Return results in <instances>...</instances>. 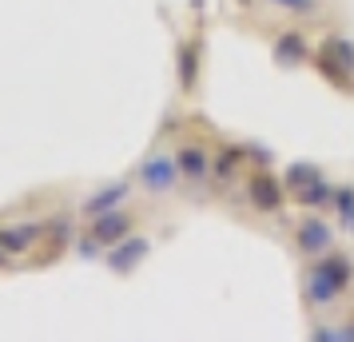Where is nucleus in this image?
Listing matches in <instances>:
<instances>
[{
    "instance_id": "obj_15",
    "label": "nucleus",
    "mask_w": 354,
    "mask_h": 342,
    "mask_svg": "<svg viewBox=\"0 0 354 342\" xmlns=\"http://www.w3.org/2000/svg\"><path fill=\"white\" fill-rule=\"evenodd\" d=\"M335 211H338V227L342 231H351L354 223V183H338V191H335Z\"/></svg>"
},
{
    "instance_id": "obj_10",
    "label": "nucleus",
    "mask_w": 354,
    "mask_h": 342,
    "mask_svg": "<svg viewBox=\"0 0 354 342\" xmlns=\"http://www.w3.org/2000/svg\"><path fill=\"white\" fill-rule=\"evenodd\" d=\"M147 255H151V239L140 235V231H131L128 239H120L115 247H108V267H112L115 275H131Z\"/></svg>"
},
{
    "instance_id": "obj_9",
    "label": "nucleus",
    "mask_w": 354,
    "mask_h": 342,
    "mask_svg": "<svg viewBox=\"0 0 354 342\" xmlns=\"http://www.w3.org/2000/svg\"><path fill=\"white\" fill-rule=\"evenodd\" d=\"M310 56H315V44H310L299 28H287V32L274 36V44H271L274 68H287V72H290V68H303Z\"/></svg>"
},
{
    "instance_id": "obj_3",
    "label": "nucleus",
    "mask_w": 354,
    "mask_h": 342,
    "mask_svg": "<svg viewBox=\"0 0 354 342\" xmlns=\"http://www.w3.org/2000/svg\"><path fill=\"white\" fill-rule=\"evenodd\" d=\"M243 196H247V207L255 215H279L290 199L283 175L271 171V167H251L247 171V183H243Z\"/></svg>"
},
{
    "instance_id": "obj_13",
    "label": "nucleus",
    "mask_w": 354,
    "mask_h": 342,
    "mask_svg": "<svg viewBox=\"0 0 354 342\" xmlns=\"http://www.w3.org/2000/svg\"><path fill=\"white\" fill-rule=\"evenodd\" d=\"M247 147L239 144H223L215 155H211V180L219 183V187H231V183L239 180L243 171H247Z\"/></svg>"
},
{
    "instance_id": "obj_1",
    "label": "nucleus",
    "mask_w": 354,
    "mask_h": 342,
    "mask_svg": "<svg viewBox=\"0 0 354 342\" xmlns=\"http://www.w3.org/2000/svg\"><path fill=\"white\" fill-rule=\"evenodd\" d=\"M303 307L306 310H330L338 307L354 287V255L351 251H326L319 259H306L303 267Z\"/></svg>"
},
{
    "instance_id": "obj_19",
    "label": "nucleus",
    "mask_w": 354,
    "mask_h": 342,
    "mask_svg": "<svg viewBox=\"0 0 354 342\" xmlns=\"http://www.w3.org/2000/svg\"><path fill=\"white\" fill-rule=\"evenodd\" d=\"M351 239H354V223H351Z\"/></svg>"
},
{
    "instance_id": "obj_8",
    "label": "nucleus",
    "mask_w": 354,
    "mask_h": 342,
    "mask_svg": "<svg viewBox=\"0 0 354 342\" xmlns=\"http://www.w3.org/2000/svg\"><path fill=\"white\" fill-rule=\"evenodd\" d=\"M176 163H179L183 183H192V187L211 180V151H207V144H199V140H183V144L176 147Z\"/></svg>"
},
{
    "instance_id": "obj_4",
    "label": "nucleus",
    "mask_w": 354,
    "mask_h": 342,
    "mask_svg": "<svg viewBox=\"0 0 354 342\" xmlns=\"http://www.w3.org/2000/svg\"><path fill=\"white\" fill-rule=\"evenodd\" d=\"M290 247L299 251V259H319L338 247V231L319 211H303V219L290 227Z\"/></svg>"
},
{
    "instance_id": "obj_2",
    "label": "nucleus",
    "mask_w": 354,
    "mask_h": 342,
    "mask_svg": "<svg viewBox=\"0 0 354 342\" xmlns=\"http://www.w3.org/2000/svg\"><path fill=\"white\" fill-rule=\"evenodd\" d=\"M310 64H315V72L330 88L354 96V40L351 36H322L319 44H315Z\"/></svg>"
},
{
    "instance_id": "obj_12",
    "label": "nucleus",
    "mask_w": 354,
    "mask_h": 342,
    "mask_svg": "<svg viewBox=\"0 0 354 342\" xmlns=\"http://www.w3.org/2000/svg\"><path fill=\"white\" fill-rule=\"evenodd\" d=\"M335 191H338V183L330 180V171H322L306 187L290 191V203L303 207V211H326V207H335Z\"/></svg>"
},
{
    "instance_id": "obj_11",
    "label": "nucleus",
    "mask_w": 354,
    "mask_h": 342,
    "mask_svg": "<svg viewBox=\"0 0 354 342\" xmlns=\"http://www.w3.org/2000/svg\"><path fill=\"white\" fill-rule=\"evenodd\" d=\"M131 199V180H112V183H104L100 191H92V196L80 203V215L84 219H96V215L104 211H115V207H124Z\"/></svg>"
},
{
    "instance_id": "obj_18",
    "label": "nucleus",
    "mask_w": 354,
    "mask_h": 342,
    "mask_svg": "<svg viewBox=\"0 0 354 342\" xmlns=\"http://www.w3.org/2000/svg\"><path fill=\"white\" fill-rule=\"evenodd\" d=\"M4 259H8V251H4V243H0V263H4Z\"/></svg>"
},
{
    "instance_id": "obj_7",
    "label": "nucleus",
    "mask_w": 354,
    "mask_h": 342,
    "mask_svg": "<svg viewBox=\"0 0 354 342\" xmlns=\"http://www.w3.org/2000/svg\"><path fill=\"white\" fill-rule=\"evenodd\" d=\"M199 72H203V40L199 36H183L176 48V80L183 96H192L199 88Z\"/></svg>"
},
{
    "instance_id": "obj_16",
    "label": "nucleus",
    "mask_w": 354,
    "mask_h": 342,
    "mask_svg": "<svg viewBox=\"0 0 354 342\" xmlns=\"http://www.w3.org/2000/svg\"><path fill=\"white\" fill-rule=\"evenodd\" d=\"M267 4H274V8L287 12V17H315L322 8L319 0H267Z\"/></svg>"
},
{
    "instance_id": "obj_5",
    "label": "nucleus",
    "mask_w": 354,
    "mask_h": 342,
    "mask_svg": "<svg viewBox=\"0 0 354 342\" xmlns=\"http://www.w3.org/2000/svg\"><path fill=\"white\" fill-rule=\"evenodd\" d=\"M136 180L144 183L147 196H167V191H176V183L183 180V175H179V163H176V151H160V147H156V151L140 163Z\"/></svg>"
},
{
    "instance_id": "obj_14",
    "label": "nucleus",
    "mask_w": 354,
    "mask_h": 342,
    "mask_svg": "<svg viewBox=\"0 0 354 342\" xmlns=\"http://www.w3.org/2000/svg\"><path fill=\"white\" fill-rule=\"evenodd\" d=\"M40 231H44V227H36V223H24V227H4V231H0V243H4L8 255H20V251H28L36 239H44Z\"/></svg>"
},
{
    "instance_id": "obj_17",
    "label": "nucleus",
    "mask_w": 354,
    "mask_h": 342,
    "mask_svg": "<svg viewBox=\"0 0 354 342\" xmlns=\"http://www.w3.org/2000/svg\"><path fill=\"white\" fill-rule=\"evenodd\" d=\"M235 4H239L243 12H247V8H255V0H235Z\"/></svg>"
},
{
    "instance_id": "obj_6",
    "label": "nucleus",
    "mask_w": 354,
    "mask_h": 342,
    "mask_svg": "<svg viewBox=\"0 0 354 342\" xmlns=\"http://www.w3.org/2000/svg\"><path fill=\"white\" fill-rule=\"evenodd\" d=\"M131 231H136V215L124 211V207H115V211H104L96 219H88V239H96L104 251L115 247L120 239H128Z\"/></svg>"
}]
</instances>
